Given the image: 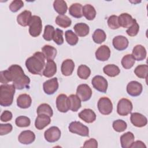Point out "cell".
<instances>
[{
    "instance_id": "obj_1",
    "label": "cell",
    "mask_w": 148,
    "mask_h": 148,
    "mask_svg": "<svg viewBox=\"0 0 148 148\" xmlns=\"http://www.w3.org/2000/svg\"><path fill=\"white\" fill-rule=\"evenodd\" d=\"M8 69L11 73L13 84L16 89L22 90L24 88H29L30 79L25 75L21 66L17 64L12 65Z\"/></svg>"
},
{
    "instance_id": "obj_2",
    "label": "cell",
    "mask_w": 148,
    "mask_h": 148,
    "mask_svg": "<svg viewBox=\"0 0 148 148\" xmlns=\"http://www.w3.org/2000/svg\"><path fill=\"white\" fill-rule=\"evenodd\" d=\"M45 57L42 52L36 51L25 61V66L33 75H42L45 66Z\"/></svg>"
},
{
    "instance_id": "obj_3",
    "label": "cell",
    "mask_w": 148,
    "mask_h": 148,
    "mask_svg": "<svg viewBox=\"0 0 148 148\" xmlns=\"http://www.w3.org/2000/svg\"><path fill=\"white\" fill-rule=\"evenodd\" d=\"M15 89L13 84H3L0 86V105L2 106L7 107L12 104Z\"/></svg>"
},
{
    "instance_id": "obj_4",
    "label": "cell",
    "mask_w": 148,
    "mask_h": 148,
    "mask_svg": "<svg viewBox=\"0 0 148 148\" xmlns=\"http://www.w3.org/2000/svg\"><path fill=\"white\" fill-rule=\"evenodd\" d=\"M42 30V22L38 16H32L29 24V33L32 37L40 35Z\"/></svg>"
},
{
    "instance_id": "obj_5",
    "label": "cell",
    "mask_w": 148,
    "mask_h": 148,
    "mask_svg": "<svg viewBox=\"0 0 148 148\" xmlns=\"http://www.w3.org/2000/svg\"><path fill=\"white\" fill-rule=\"evenodd\" d=\"M68 129L71 132L77 134L82 136H89L88 128L80 121H75L71 122L69 125Z\"/></svg>"
},
{
    "instance_id": "obj_6",
    "label": "cell",
    "mask_w": 148,
    "mask_h": 148,
    "mask_svg": "<svg viewBox=\"0 0 148 148\" xmlns=\"http://www.w3.org/2000/svg\"><path fill=\"white\" fill-rule=\"evenodd\" d=\"M132 108V103L130 100L127 98H121L118 102L117 112L120 116H125L131 113Z\"/></svg>"
},
{
    "instance_id": "obj_7",
    "label": "cell",
    "mask_w": 148,
    "mask_h": 148,
    "mask_svg": "<svg viewBox=\"0 0 148 148\" xmlns=\"http://www.w3.org/2000/svg\"><path fill=\"white\" fill-rule=\"evenodd\" d=\"M99 112L103 115L110 114L113 110V104L111 100L106 97H103L99 98L97 104Z\"/></svg>"
},
{
    "instance_id": "obj_8",
    "label": "cell",
    "mask_w": 148,
    "mask_h": 148,
    "mask_svg": "<svg viewBox=\"0 0 148 148\" xmlns=\"http://www.w3.org/2000/svg\"><path fill=\"white\" fill-rule=\"evenodd\" d=\"M91 84L93 87L97 91L105 93L107 91L108 83L107 80L101 75L95 76L91 80Z\"/></svg>"
},
{
    "instance_id": "obj_9",
    "label": "cell",
    "mask_w": 148,
    "mask_h": 148,
    "mask_svg": "<svg viewBox=\"0 0 148 148\" xmlns=\"http://www.w3.org/2000/svg\"><path fill=\"white\" fill-rule=\"evenodd\" d=\"M76 95L83 102L88 101L92 95V90L90 87L87 84H82L77 86Z\"/></svg>"
},
{
    "instance_id": "obj_10",
    "label": "cell",
    "mask_w": 148,
    "mask_h": 148,
    "mask_svg": "<svg viewBox=\"0 0 148 148\" xmlns=\"http://www.w3.org/2000/svg\"><path fill=\"white\" fill-rule=\"evenodd\" d=\"M61 131L57 127L52 126L45 131L44 136L47 142L54 143L59 140L61 137Z\"/></svg>"
},
{
    "instance_id": "obj_11",
    "label": "cell",
    "mask_w": 148,
    "mask_h": 148,
    "mask_svg": "<svg viewBox=\"0 0 148 148\" xmlns=\"http://www.w3.org/2000/svg\"><path fill=\"white\" fill-rule=\"evenodd\" d=\"M56 106L58 110L62 113H66L70 109L68 97L64 94L58 95L56 98Z\"/></svg>"
},
{
    "instance_id": "obj_12",
    "label": "cell",
    "mask_w": 148,
    "mask_h": 148,
    "mask_svg": "<svg viewBox=\"0 0 148 148\" xmlns=\"http://www.w3.org/2000/svg\"><path fill=\"white\" fill-rule=\"evenodd\" d=\"M58 82L57 77H53L45 81L43 84L45 92L48 95H52L58 88Z\"/></svg>"
},
{
    "instance_id": "obj_13",
    "label": "cell",
    "mask_w": 148,
    "mask_h": 148,
    "mask_svg": "<svg viewBox=\"0 0 148 148\" xmlns=\"http://www.w3.org/2000/svg\"><path fill=\"white\" fill-rule=\"evenodd\" d=\"M143 90L141 83L137 81H131L127 86V92L132 97H137L140 95Z\"/></svg>"
},
{
    "instance_id": "obj_14",
    "label": "cell",
    "mask_w": 148,
    "mask_h": 148,
    "mask_svg": "<svg viewBox=\"0 0 148 148\" xmlns=\"http://www.w3.org/2000/svg\"><path fill=\"white\" fill-rule=\"evenodd\" d=\"M130 120L134 126L139 128L145 127L147 123V118L142 114L138 112L131 113Z\"/></svg>"
},
{
    "instance_id": "obj_15",
    "label": "cell",
    "mask_w": 148,
    "mask_h": 148,
    "mask_svg": "<svg viewBox=\"0 0 148 148\" xmlns=\"http://www.w3.org/2000/svg\"><path fill=\"white\" fill-rule=\"evenodd\" d=\"M112 44L114 49L119 51H122L128 47L129 42L125 36L118 35L113 39Z\"/></svg>"
},
{
    "instance_id": "obj_16",
    "label": "cell",
    "mask_w": 148,
    "mask_h": 148,
    "mask_svg": "<svg viewBox=\"0 0 148 148\" xmlns=\"http://www.w3.org/2000/svg\"><path fill=\"white\" fill-rule=\"evenodd\" d=\"M95 58L100 61H106L108 60L110 56V50L106 45L99 46L95 51Z\"/></svg>"
},
{
    "instance_id": "obj_17",
    "label": "cell",
    "mask_w": 148,
    "mask_h": 148,
    "mask_svg": "<svg viewBox=\"0 0 148 148\" xmlns=\"http://www.w3.org/2000/svg\"><path fill=\"white\" fill-rule=\"evenodd\" d=\"M35 135L34 132L30 130L22 131L18 137V142L23 145H29L34 142Z\"/></svg>"
},
{
    "instance_id": "obj_18",
    "label": "cell",
    "mask_w": 148,
    "mask_h": 148,
    "mask_svg": "<svg viewBox=\"0 0 148 148\" xmlns=\"http://www.w3.org/2000/svg\"><path fill=\"white\" fill-rule=\"evenodd\" d=\"M78 116L87 123H92L96 120V114L91 109H84L78 114Z\"/></svg>"
},
{
    "instance_id": "obj_19",
    "label": "cell",
    "mask_w": 148,
    "mask_h": 148,
    "mask_svg": "<svg viewBox=\"0 0 148 148\" xmlns=\"http://www.w3.org/2000/svg\"><path fill=\"white\" fill-rule=\"evenodd\" d=\"M51 122L50 117L45 114H38L35 119V128L39 130H43Z\"/></svg>"
},
{
    "instance_id": "obj_20",
    "label": "cell",
    "mask_w": 148,
    "mask_h": 148,
    "mask_svg": "<svg viewBox=\"0 0 148 148\" xmlns=\"http://www.w3.org/2000/svg\"><path fill=\"white\" fill-rule=\"evenodd\" d=\"M132 55L136 61H142L146 57L147 52L145 47L141 45H137L133 48Z\"/></svg>"
},
{
    "instance_id": "obj_21",
    "label": "cell",
    "mask_w": 148,
    "mask_h": 148,
    "mask_svg": "<svg viewBox=\"0 0 148 148\" xmlns=\"http://www.w3.org/2000/svg\"><path fill=\"white\" fill-rule=\"evenodd\" d=\"M75 68V63L71 59H66L64 60L61 66L62 74L65 76H68L72 75Z\"/></svg>"
},
{
    "instance_id": "obj_22",
    "label": "cell",
    "mask_w": 148,
    "mask_h": 148,
    "mask_svg": "<svg viewBox=\"0 0 148 148\" xmlns=\"http://www.w3.org/2000/svg\"><path fill=\"white\" fill-rule=\"evenodd\" d=\"M32 18V13L29 10H24L17 16V23L23 27L29 25Z\"/></svg>"
},
{
    "instance_id": "obj_23",
    "label": "cell",
    "mask_w": 148,
    "mask_h": 148,
    "mask_svg": "<svg viewBox=\"0 0 148 148\" xmlns=\"http://www.w3.org/2000/svg\"><path fill=\"white\" fill-rule=\"evenodd\" d=\"M118 18L120 27H122L125 28H128L130 27L132 25L135 20L130 14L127 13L120 14L118 17Z\"/></svg>"
},
{
    "instance_id": "obj_24",
    "label": "cell",
    "mask_w": 148,
    "mask_h": 148,
    "mask_svg": "<svg viewBox=\"0 0 148 148\" xmlns=\"http://www.w3.org/2000/svg\"><path fill=\"white\" fill-rule=\"evenodd\" d=\"M31 103V97L27 94H20L17 98V105L21 109H27L29 108Z\"/></svg>"
},
{
    "instance_id": "obj_25",
    "label": "cell",
    "mask_w": 148,
    "mask_h": 148,
    "mask_svg": "<svg viewBox=\"0 0 148 148\" xmlns=\"http://www.w3.org/2000/svg\"><path fill=\"white\" fill-rule=\"evenodd\" d=\"M57 72V65L53 60H47L43 72V75L46 77L53 76Z\"/></svg>"
},
{
    "instance_id": "obj_26",
    "label": "cell",
    "mask_w": 148,
    "mask_h": 148,
    "mask_svg": "<svg viewBox=\"0 0 148 148\" xmlns=\"http://www.w3.org/2000/svg\"><path fill=\"white\" fill-rule=\"evenodd\" d=\"M135 136L132 132H127L120 136V143L123 148H130L134 142Z\"/></svg>"
},
{
    "instance_id": "obj_27",
    "label": "cell",
    "mask_w": 148,
    "mask_h": 148,
    "mask_svg": "<svg viewBox=\"0 0 148 148\" xmlns=\"http://www.w3.org/2000/svg\"><path fill=\"white\" fill-rule=\"evenodd\" d=\"M76 34L80 37H84L89 34V26L84 23H79L76 24L73 27Z\"/></svg>"
},
{
    "instance_id": "obj_28",
    "label": "cell",
    "mask_w": 148,
    "mask_h": 148,
    "mask_svg": "<svg viewBox=\"0 0 148 148\" xmlns=\"http://www.w3.org/2000/svg\"><path fill=\"white\" fill-rule=\"evenodd\" d=\"M42 52L47 60H53L57 55L56 49L49 45H46L42 48Z\"/></svg>"
},
{
    "instance_id": "obj_29",
    "label": "cell",
    "mask_w": 148,
    "mask_h": 148,
    "mask_svg": "<svg viewBox=\"0 0 148 148\" xmlns=\"http://www.w3.org/2000/svg\"><path fill=\"white\" fill-rule=\"evenodd\" d=\"M69 13L75 18H81L83 16L82 5L79 3H72L69 8Z\"/></svg>"
},
{
    "instance_id": "obj_30",
    "label": "cell",
    "mask_w": 148,
    "mask_h": 148,
    "mask_svg": "<svg viewBox=\"0 0 148 148\" xmlns=\"http://www.w3.org/2000/svg\"><path fill=\"white\" fill-rule=\"evenodd\" d=\"M96 10L90 4H86L83 6V16L88 20H92L96 16Z\"/></svg>"
},
{
    "instance_id": "obj_31",
    "label": "cell",
    "mask_w": 148,
    "mask_h": 148,
    "mask_svg": "<svg viewBox=\"0 0 148 148\" xmlns=\"http://www.w3.org/2000/svg\"><path fill=\"white\" fill-rule=\"evenodd\" d=\"M53 7L55 11L59 15H63L66 13L68 6L66 2L63 0H56L53 2Z\"/></svg>"
},
{
    "instance_id": "obj_32",
    "label": "cell",
    "mask_w": 148,
    "mask_h": 148,
    "mask_svg": "<svg viewBox=\"0 0 148 148\" xmlns=\"http://www.w3.org/2000/svg\"><path fill=\"white\" fill-rule=\"evenodd\" d=\"M103 71L109 77H115L119 75L120 69L114 64H108L103 67Z\"/></svg>"
},
{
    "instance_id": "obj_33",
    "label": "cell",
    "mask_w": 148,
    "mask_h": 148,
    "mask_svg": "<svg viewBox=\"0 0 148 148\" xmlns=\"http://www.w3.org/2000/svg\"><path fill=\"white\" fill-rule=\"evenodd\" d=\"M70 104V110L77 112L81 108V99L77 95L71 94L68 97Z\"/></svg>"
},
{
    "instance_id": "obj_34",
    "label": "cell",
    "mask_w": 148,
    "mask_h": 148,
    "mask_svg": "<svg viewBox=\"0 0 148 148\" xmlns=\"http://www.w3.org/2000/svg\"><path fill=\"white\" fill-rule=\"evenodd\" d=\"M55 21L58 26L64 28L69 27L72 24L71 18L65 14L57 16Z\"/></svg>"
},
{
    "instance_id": "obj_35",
    "label": "cell",
    "mask_w": 148,
    "mask_h": 148,
    "mask_svg": "<svg viewBox=\"0 0 148 148\" xmlns=\"http://www.w3.org/2000/svg\"><path fill=\"white\" fill-rule=\"evenodd\" d=\"M92 38L95 43L101 44L106 40V35L103 30L101 29H97L94 32Z\"/></svg>"
},
{
    "instance_id": "obj_36",
    "label": "cell",
    "mask_w": 148,
    "mask_h": 148,
    "mask_svg": "<svg viewBox=\"0 0 148 148\" xmlns=\"http://www.w3.org/2000/svg\"><path fill=\"white\" fill-rule=\"evenodd\" d=\"M77 76L82 79H88L91 75V70L89 67L86 65H80L79 66L77 70Z\"/></svg>"
},
{
    "instance_id": "obj_37",
    "label": "cell",
    "mask_w": 148,
    "mask_h": 148,
    "mask_svg": "<svg viewBox=\"0 0 148 148\" xmlns=\"http://www.w3.org/2000/svg\"><path fill=\"white\" fill-rule=\"evenodd\" d=\"M147 65H139L134 69V73L136 75V76L139 78L146 79L147 77Z\"/></svg>"
},
{
    "instance_id": "obj_38",
    "label": "cell",
    "mask_w": 148,
    "mask_h": 148,
    "mask_svg": "<svg viewBox=\"0 0 148 148\" xmlns=\"http://www.w3.org/2000/svg\"><path fill=\"white\" fill-rule=\"evenodd\" d=\"M135 62V60L132 54H126L125 55L121 60V65L125 69H128L131 68Z\"/></svg>"
},
{
    "instance_id": "obj_39",
    "label": "cell",
    "mask_w": 148,
    "mask_h": 148,
    "mask_svg": "<svg viewBox=\"0 0 148 148\" xmlns=\"http://www.w3.org/2000/svg\"><path fill=\"white\" fill-rule=\"evenodd\" d=\"M65 37L66 42L71 46L76 45L79 40L77 35L72 30H67L65 32Z\"/></svg>"
},
{
    "instance_id": "obj_40",
    "label": "cell",
    "mask_w": 148,
    "mask_h": 148,
    "mask_svg": "<svg viewBox=\"0 0 148 148\" xmlns=\"http://www.w3.org/2000/svg\"><path fill=\"white\" fill-rule=\"evenodd\" d=\"M36 112L38 114H45L48 115L50 117H52L53 115V111L51 106L47 103H42L37 108Z\"/></svg>"
},
{
    "instance_id": "obj_41",
    "label": "cell",
    "mask_w": 148,
    "mask_h": 148,
    "mask_svg": "<svg viewBox=\"0 0 148 148\" xmlns=\"http://www.w3.org/2000/svg\"><path fill=\"white\" fill-rule=\"evenodd\" d=\"M55 32V29L53 26L51 25H47L45 27L44 33L43 34V38L45 40L50 41L53 39L54 34Z\"/></svg>"
},
{
    "instance_id": "obj_42",
    "label": "cell",
    "mask_w": 148,
    "mask_h": 148,
    "mask_svg": "<svg viewBox=\"0 0 148 148\" xmlns=\"http://www.w3.org/2000/svg\"><path fill=\"white\" fill-rule=\"evenodd\" d=\"M112 125L114 131L118 132H121L124 131L127 127V123L121 119H118L114 121L113 122Z\"/></svg>"
},
{
    "instance_id": "obj_43",
    "label": "cell",
    "mask_w": 148,
    "mask_h": 148,
    "mask_svg": "<svg viewBox=\"0 0 148 148\" xmlns=\"http://www.w3.org/2000/svg\"><path fill=\"white\" fill-rule=\"evenodd\" d=\"M15 123L18 127H27L30 125L31 120L27 116H20L16 119Z\"/></svg>"
},
{
    "instance_id": "obj_44",
    "label": "cell",
    "mask_w": 148,
    "mask_h": 148,
    "mask_svg": "<svg viewBox=\"0 0 148 148\" xmlns=\"http://www.w3.org/2000/svg\"><path fill=\"white\" fill-rule=\"evenodd\" d=\"M11 82H12V76L10 72L8 69L1 71L0 82L3 84H8Z\"/></svg>"
},
{
    "instance_id": "obj_45",
    "label": "cell",
    "mask_w": 148,
    "mask_h": 148,
    "mask_svg": "<svg viewBox=\"0 0 148 148\" xmlns=\"http://www.w3.org/2000/svg\"><path fill=\"white\" fill-rule=\"evenodd\" d=\"M63 31L62 30L57 28L55 30V32L53 38V41L58 45H61L64 43V38H63Z\"/></svg>"
},
{
    "instance_id": "obj_46",
    "label": "cell",
    "mask_w": 148,
    "mask_h": 148,
    "mask_svg": "<svg viewBox=\"0 0 148 148\" xmlns=\"http://www.w3.org/2000/svg\"><path fill=\"white\" fill-rule=\"evenodd\" d=\"M107 23L109 27L112 29H116L120 27L118 16L116 15H112L109 16Z\"/></svg>"
},
{
    "instance_id": "obj_47",
    "label": "cell",
    "mask_w": 148,
    "mask_h": 148,
    "mask_svg": "<svg viewBox=\"0 0 148 148\" xmlns=\"http://www.w3.org/2000/svg\"><path fill=\"white\" fill-rule=\"evenodd\" d=\"M139 31V25L138 24L136 20L135 19L132 25L127 29L126 32L128 36L133 37L136 36L138 34Z\"/></svg>"
},
{
    "instance_id": "obj_48",
    "label": "cell",
    "mask_w": 148,
    "mask_h": 148,
    "mask_svg": "<svg viewBox=\"0 0 148 148\" xmlns=\"http://www.w3.org/2000/svg\"><path fill=\"white\" fill-rule=\"evenodd\" d=\"M24 6V2L21 0L13 1L9 5V9L12 12H17Z\"/></svg>"
},
{
    "instance_id": "obj_49",
    "label": "cell",
    "mask_w": 148,
    "mask_h": 148,
    "mask_svg": "<svg viewBox=\"0 0 148 148\" xmlns=\"http://www.w3.org/2000/svg\"><path fill=\"white\" fill-rule=\"evenodd\" d=\"M13 130L11 124H0V135L1 136L10 133Z\"/></svg>"
},
{
    "instance_id": "obj_50",
    "label": "cell",
    "mask_w": 148,
    "mask_h": 148,
    "mask_svg": "<svg viewBox=\"0 0 148 148\" xmlns=\"http://www.w3.org/2000/svg\"><path fill=\"white\" fill-rule=\"evenodd\" d=\"M13 117L12 113L9 110L3 111L1 115V120L3 122H7L12 120Z\"/></svg>"
},
{
    "instance_id": "obj_51",
    "label": "cell",
    "mask_w": 148,
    "mask_h": 148,
    "mask_svg": "<svg viewBox=\"0 0 148 148\" xmlns=\"http://www.w3.org/2000/svg\"><path fill=\"white\" fill-rule=\"evenodd\" d=\"M83 147H98V142L97 140L94 138H91L84 142L83 146Z\"/></svg>"
},
{
    "instance_id": "obj_52",
    "label": "cell",
    "mask_w": 148,
    "mask_h": 148,
    "mask_svg": "<svg viewBox=\"0 0 148 148\" xmlns=\"http://www.w3.org/2000/svg\"><path fill=\"white\" fill-rule=\"evenodd\" d=\"M130 148H146V146L142 141L136 140L132 143Z\"/></svg>"
}]
</instances>
